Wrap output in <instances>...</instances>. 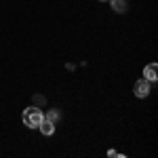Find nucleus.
<instances>
[{
  "label": "nucleus",
  "instance_id": "obj_6",
  "mask_svg": "<svg viewBox=\"0 0 158 158\" xmlns=\"http://www.w3.org/2000/svg\"><path fill=\"white\" fill-rule=\"evenodd\" d=\"M57 118H59V116H57V112H51V114H49V120H53V122H55Z\"/></svg>",
  "mask_w": 158,
  "mask_h": 158
},
{
  "label": "nucleus",
  "instance_id": "obj_5",
  "mask_svg": "<svg viewBox=\"0 0 158 158\" xmlns=\"http://www.w3.org/2000/svg\"><path fill=\"white\" fill-rule=\"evenodd\" d=\"M110 2H112V6H114V11H118V13L127 11V0H110Z\"/></svg>",
  "mask_w": 158,
  "mask_h": 158
},
{
  "label": "nucleus",
  "instance_id": "obj_1",
  "mask_svg": "<svg viewBox=\"0 0 158 158\" xmlns=\"http://www.w3.org/2000/svg\"><path fill=\"white\" fill-rule=\"evenodd\" d=\"M21 118H23V124L27 127V129H38V124L42 122L44 116H42V112H40L38 108H25Z\"/></svg>",
  "mask_w": 158,
  "mask_h": 158
},
{
  "label": "nucleus",
  "instance_id": "obj_2",
  "mask_svg": "<svg viewBox=\"0 0 158 158\" xmlns=\"http://www.w3.org/2000/svg\"><path fill=\"white\" fill-rule=\"evenodd\" d=\"M133 91H135V95H137V97H148V95H150V82H148L146 78H141V80H137V82H135V86H133Z\"/></svg>",
  "mask_w": 158,
  "mask_h": 158
},
{
  "label": "nucleus",
  "instance_id": "obj_3",
  "mask_svg": "<svg viewBox=\"0 0 158 158\" xmlns=\"http://www.w3.org/2000/svg\"><path fill=\"white\" fill-rule=\"evenodd\" d=\"M158 65L156 63H148L146 68H143V78H146L148 82H154V80H156L158 78Z\"/></svg>",
  "mask_w": 158,
  "mask_h": 158
},
{
  "label": "nucleus",
  "instance_id": "obj_4",
  "mask_svg": "<svg viewBox=\"0 0 158 158\" xmlns=\"http://www.w3.org/2000/svg\"><path fill=\"white\" fill-rule=\"evenodd\" d=\"M38 129H40L42 135H53V131H55V122L49 120V118H42V122L38 124Z\"/></svg>",
  "mask_w": 158,
  "mask_h": 158
}]
</instances>
